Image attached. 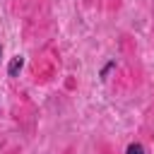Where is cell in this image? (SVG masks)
Masks as SVG:
<instances>
[{
    "label": "cell",
    "mask_w": 154,
    "mask_h": 154,
    "mask_svg": "<svg viewBox=\"0 0 154 154\" xmlns=\"http://www.w3.org/2000/svg\"><path fill=\"white\" fill-rule=\"evenodd\" d=\"M22 65H24V58H22V55H14V58L10 60V65H7V75H10V77H17L19 70H22Z\"/></svg>",
    "instance_id": "obj_1"
},
{
    "label": "cell",
    "mask_w": 154,
    "mask_h": 154,
    "mask_svg": "<svg viewBox=\"0 0 154 154\" xmlns=\"http://www.w3.org/2000/svg\"><path fill=\"white\" fill-rule=\"evenodd\" d=\"M125 154H144V147L140 144V142H132L130 147H128V152Z\"/></svg>",
    "instance_id": "obj_2"
}]
</instances>
